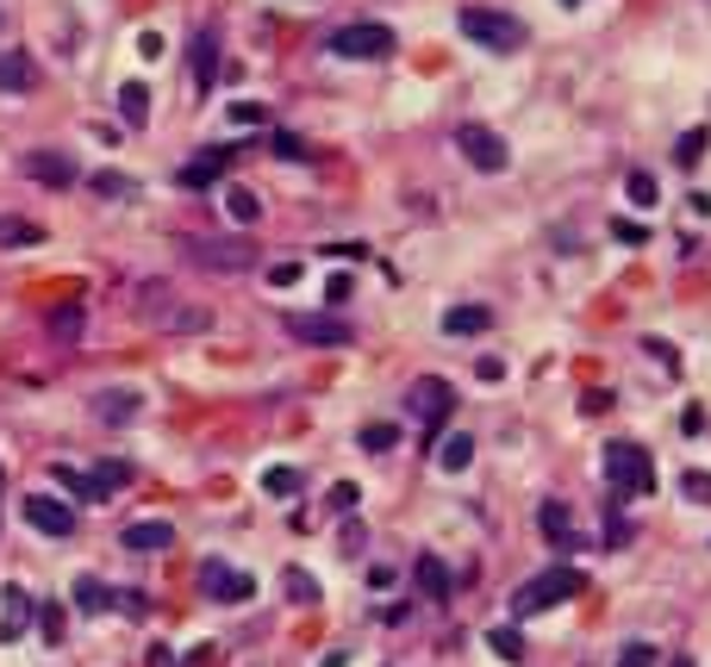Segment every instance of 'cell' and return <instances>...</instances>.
I'll return each instance as SVG.
<instances>
[{
    "label": "cell",
    "mask_w": 711,
    "mask_h": 667,
    "mask_svg": "<svg viewBox=\"0 0 711 667\" xmlns=\"http://www.w3.org/2000/svg\"><path fill=\"white\" fill-rule=\"evenodd\" d=\"M207 662H212V648L200 643V648H193V655H188V662H181V667H207Z\"/></svg>",
    "instance_id": "52"
},
{
    "label": "cell",
    "mask_w": 711,
    "mask_h": 667,
    "mask_svg": "<svg viewBox=\"0 0 711 667\" xmlns=\"http://www.w3.org/2000/svg\"><path fill=\"white\" fill-rule=\"evenodd\" d=\"M475 375L493 387V381H506V363H500V356H481V363H475Z\"/></svg>",
    "instance_id": "47"
},
{
    "label": "cell",
    "mask_w": 711,
    "mask_h": 667,
    "mask_svg": "<svg viewBox=\"0 0 711 667\" xmlns=\"http://www.w3.org/2000/svg\"><path fill=\"white\" fill-rule=\"evenodd\" d=\"M368 449V456H381V449H393L400 443V424H363V437H356Z\"/></svg>",
    "instance_id": "33"
},
{
    "label": "cell",
    "mask_w": 711,
    "mask_h": 667,
    "mask_svg": "<svg viewBox=\"0 0 711 667\" xmlns=\"http://www.w3.org/2000/svg\"><path fill=\"white\" fill-rule=\"evenodd\" d=\"M456 412V387L443 381V375H419V381L406 387V419L424 424V431H443Z\"/></svg>",
    "instance_id": "6"
},
{
    "label": "cell",
    "mask_w": 711,
    "mask_h": 667,
    "mask_svg": "<svg viewBox=\"0 0 711 667\" xmlns=\"http://www.w3.org/2000/svg\"><path fill=\"white\" fill-rule=\"evenodd\" d=\"M225 163H231V151H225V144H219V151H193L188 163L175 169V181H181L188 193H200V188H212V181H219V169H225Z\"/></svg>",
    "instance_id": "17"
},
{
    "label": "cell",
    "mask_w": 711,
    "mask_h": 667,
    "mask_svg": "<svg viewBox=\"0 0 711 667\" xmlns=\"http://www.w3.org/2000/svg\"><path fill=\"white\" fill-rule=\"evenodd\" d=\"M300 487H307V468H293V462H275L269 475H263V493L269 499H293Z\"/></svg>",
    "instance_id": "25"
},
{
    "label": "cell",
    "mask_w": 711,
    "mask_h": 667,
    "mask_svg": "<svg viewBox=\"0 0 711 667\" xmlns=\"http://www.w3.org/2000/svg\"><path fill=\"white\" fill-rule=\"evenodd\" d=\"M51 231L38 219H20V212H0V249H38Z\"/></svg>",
    "instance_id": "21"
},
{
    "label": "cell",
    "mask_w": 711,
    "mask_h": 667,
    "mask_svg": "<svg viewBox=\"0 0 711 667\" xmlns=\"http://www.w3.org/2000/svg\"><path fill=\"white\" fill-rule=\"evenodd\" d=\"M32 88H38L32 51H0V95H32Z\"/></svg>",
    "instance_id": "19"
},
{
    "label": "cell",
    "mask_w": 711,
    "mask_h": 667,
    "mask_svg": "<svg viewBox=\"0 0 711 667\" xmlns=\"http://www.w3.org/2000/svg\"><path fill=\"white\" fill-rule=\"evenodd\" d=\"M356 480H337V487H331V512H356Z\"/></svg>",
    "instance_id": "43"
},
{
    "label": "cell",
    "mask_w": 711,
    "mask_h": 667,
    "mask_svg": "<svg viewBox=\"0 0 711 667\" xmlns=\"http://www.w3.org/2000/svg\"><path fill=\"white\" fill-rule=\"evenodd\" d=\"M0 480H7V475H0Z\"/></svg>",
    "instance_id": "55"
},
{
    "label": "cell",
    "mask_w": 711,
    "mask_h": 667,
    "mask_svg": "<svg viewBox=\"0 0 711 667\" xmlns=\"http://www.w3.org/2000/svg\"><path fill=\"white\" fill-rule=\"evenodd\" d=\"M462 32L487 51H524V38H531L519 13H493V7H462Z\"/></svg>",
    "instance_id": "5"
},
{
    "label": "cell",
    "mask_w": 711,
    "mask_h": 667,
    "mask_svg": "<svg viewBox=\"0 0 711 667\" xmlns=\"http://www.w3.org/2000/svg\"><path fill=\"white\" fill-rule=\"evenodd\" d=\"M169 331H212V312L207 305H181V312L169 319Z\"/></svg>",
    "instance_id": "36"
},
{
    "label": "cell",
    "mask_w": 711,
    "mask_h": 667,
    "mask_svg": "<svg viewBox=\"0 0 711 667\" xmlns=\"http://www.w3.org/2000/svg\"><path fill=\"white\" fill-rule=\"evenodd\" d=\"M537 531H543L549 549H587V536L575 531V512H568L562 499H543V505H537Z\"/></svg>",
    "instance_id": "13"
},
{
    "label": "cell",
    "mask_w": 711,
    "mask_h": 667,
    "mask_svg": "<svg viewBox=\"0 0 711 667\" xmlns=\"http://www.w3.org/2000/svg\"><path fill=\"white\" fill-rule=\"evenodd\" d=\"M288 599H319V580H312V574H300V568H288Z\"/></svg>",
    "instance_id": "40"
},
{
    "label": "cell",
    "mask_w": 711,
    "mask_h": 667,
    "mask_svg": "<svg viewBox=\"0 0 711 667\" xmlns=\"http://www.w3.org/2000/svg\"><path fill=\"white\" fill-rule=\"evenodd\" d=\"M412 580H419V592L431 605H449V587H456V580H449V562H443V555L424 549L419 562H412Z\"/></svg>",
    "instance_id": "18"
},
{
    "label": "cell",
    "mask_w": 711,
    "mask_h": 667,
    "mask_svg": "<svg viewBox=\"0 0 711 667\" xmlns=\"http://www.w3.org/2000/svg\"><path fill=\"white\" fill-rule=\"evenodd\" d=\"M575 592H580V568H543L537 580H524L512 592V618H543V611L568 605Z\"/></svg>",
    "instance_id": "3"
},
{
    "label": "cell",
    "mask_w": 711,
    "mask_h": 667,
    "mask_svg": "<svg viewBox=\"0 0 711 667\" xmlns=\"http://www.w3.org/2000/svg\"><path fill=\"white\" fill-rule=\"evenodd\" d=\"M668 667H692V662H687V655H680V662H668Z\"/></svg>",
    "instance_id": "53"
},
{
    "label": "cell",
    "mask_w": 711,
    "mask_h": 667,
    "mask_svg": "<svg viewBox=\"0 0 711 667\" xmlns=\"http://www.w3.org/2000/svg\"><path fill=\"white\" fill-rule=\"evenodd\" d=\"M612 667H662V648L636 636V643H624V648H618V662H612Z\"/></svg>",
    "instance_id": "32"
},
{
    "label": "cell",
    "mask_w": 711,
    "mask_h": 667,
    "mask_svg": "<svg viewBox=\"0 0 711 667\" xmlns=\"http://www.w3.org/2000/svg\"><path fill=\"white\" fill-rule=\"evenodd\" d=\"M119 113H125V125H144L151 119V88L144 81H125L119 88Z\"/></svg>",
    "instance_id": "28"
},
{
    "label": "cell",
    "mask_w": 711,
    "mask_h": 667,
    "mask_svg": "<svg viewBox=\"0 0 711 667\" xmlns=\"http://www.w3.org/2000/svg\"><path fill=\"white\" fill-rule=\"evenodd\" d=\"M95 193H107V200H132L137 188L125 181V175H107V169H100V175H95Z\"/></svg>",
    "instance_id": "38"
},
{
    "label": "cell",
    "mask_w": 711,
    "mask_h": 667,
    "mask_svg": "<svg viewBox=\"0 0 711 667\" xmlns=\"http://www.w3.org/2000/svg\"><path fill=\"white\" fill-rule=\"evenodd\" d=\"M680 493L699 499V505H711V475H699V468H692V475H680Z\"/></svg>",
    "instance_id": "42"
},
{
    "label": "cell",
    "mask_w": 711,
    "mask_h": 667,
    "mask_svg": "<svg viewBox=\"0 0 711 667\" xmlns=\"http://www.w3.org/2000/svg\"><path fill=\"white\" fill-rule=\"evenodd\" d=\"M487 648H493L500 662H524V630L519 624H493L487 630Z\"/></svg>",
    "instance_id": "27"
},
{
    "label": "cell",
    "mask_w": 711,
    "mask_h": 667,
    "mask_svg": "<svg viewBox=\"0 0 711 667\" xmlns=\"http://www.w3.org/2000/svg\"><path fill=\"white\" fill-rule=\"evenodd\" d=\"M468 462H475V437H468V431H449V437L437 443V468L443 475H462Z\"/></svg>",
    "instance_id": "23"
},
{
    "label": "cell",
    "mask_w": 711,
    "mask_h": 667,
    "mask_svg": "<svg viewBox=\"0 0 711 667\" xmlns=\"http://www.w3.org/2000/svg\"><path fill=\"white\" fill-rule=\"evenodd\" d=\"M32 618H38L32 592H25L20 580H7V587H0V648H7V643H20L25 630H32Z\"/></svg>",
    "instance_id": "11"
},
{
    "label": "cell",
    "mask_w": 711,
    "mask_h": 667,
    "mask_svg": "<svg viewBox=\"0 0 711 667\" xmlns=\"http://www.w3.org/2000/svg\"><path fill=\"white\" fill-rule=\"evenodd\" d=\"M487 324H493V305H481V300L449 305V312H443V337H481Z\"/></svg>",
    "instance_id": "20"
},
{
    "label": "cell",
    "mask_w": 711,
    "mask_h": 667,
    "mask_svg": "<svg viewBox=\"0 0 711 667\" xmlns=\"http://www.w3.org/2000/svg\"><path fill=\"white\" fill-rule=\"evenodd\" d=\"M119 543H125L132 555H163L175 543V524H169V518H137V524L119 531Z\"/></svg>",
    "instance_id": "14"
},
{
    "label": "cell",
    "mask_w": 711,
    "mask_h": 667,
    "mask_svg": "<svg viewBox=\"0 0 711 667\" xmlns=\"http://www.w3.org/2000/svg\"><path fill=\"white\" fill-rule=\"evenodd\" d=\"M144 667H175V655L163 643H151V655H144Z\"/></svg>",
    "instance_id": "50"
},
{
    "label": "cell",
    "mask_w": 711,
    "mask_h": 667,
    "mask_svg": "<svg viewBox=\"0 0 711 667\" xmlns=\"http://www.w3.org/2000/svg\"><path fill=\"white\" fill-rule=\"evenodd\" d=\"M125 480H132V462H100L95 475H88V499H113Z\"/></svg>",
    "instance_id": "24"
},
{
    "label": "cell",
    "mask_w": 711,
    "mask_h": 667,
    "mask_svg": "<svg viewBox=\"0 0 711 667\" xmlns=\"http://www.w3.org/2000/svg\"><path fill=\"white\" fill-rule=\"evenodd\" d=\"M706 405H687V412H680V431H687V437H706Z\"/></svg>",
    "instance_id": "44"
},
{
    "label": "cell",
    "mask_w": 711,
    "mask_h": 667,
    "mask_svg": "<svg viewBox=\"0 0 711 667\" xmlns=\"http://www.w3.org/2000/svg\"><path fill=\"white\" fill-rule=\"evenodd\" d=\"M20 169L38 188H76V156H63V151H25Z\"/></svg>",
    "instance_id": "12"
},
{
    "label": "cell",
    "mask_w": 711,
    "mask_h": 667,
    "mask_svg": "<svg viewBox=\"0 0 711 667\" xmlns=\"http://www.w3.org/2000/svg\"><path fill=\"white\" fill-rule=\"evenodd\" d=\"M44 331H51L57 344H76L81 331H88V312H81L76 300H69V305H51V312H44Z\"/></svg>",
    "instance_id": "22"
},
{
    "label": "cell",
    "mask_w": 711,
    "mask_h": 667,
    "mask_svg": "<svg viewBox=\"0 0 711 667\" xmlns=\"http://www.w3.org/2000/svg\"><path fill=\"white\" fill-rule=\"evenodd\" d=\"M51 480H57V487H69V493H81V499H88V475H81L76 462H51Z\"/></svg>",
    "instance_id": "34"
},
{
    "label": "cell",
    "mask_w": 711,
    "mask_h": 667,
    "mask_svg": "<svg viewBox=\"0 0 711 667\" xmlns=\"http://www.w3.org/2000/svg\"><path fill=\"white\" fill-rule=\"evenodd\" d=\"M269 151L281 156V163H307V156H312V151H307V137H293V132H275Z\"/></svg>",
    "instance_id": "35"
},
{
    "label": "cell",
    "mask_w": 711,
    "mask_h": 667,
    "mask_svg": "<svg viewBox=\"0 0 711 667\" xmlns=\"http://www.w3.org/2000/svg\"><path fill=\"white\" fill-rule=\"evenodd\" d=\"M706 151H711V132H706V125H692V132L674 137V163H680V169H692Z\"/></svg>",
    "instance_id": "29"
},
{
    "label": "cell",
    "mask_w": 711,
    "mask_h": 667,
    "mask_svg": "<svg viewBox=\"0 0 711 667\" xmlns=\"http://www.w3.org/2000/svg\"><path fill=\"white\" fill-rule=\"evenodd\" d=\"M456 151L468 156V169H481V175H506V163H512L506 137L493 125H481V119H462L456 125Z\"/></svg>",
    "instance_id": "7"
},
{
    "label": "cell",
    "mask_w": 711,
    "mask_h": 667,
    "mask_svg": "<svg viewBox=\"0 0 711 667\" xmlns=\"http://www.w3.org/2000/svg\"><path fill=\"white\" fill-rule=\"evenodd\" d=\"M113 611H125V618H144V611H151V599H144V592H119Z\"/></svg>",
    "instance_id": "46"
},
{
    "label": "cell",
    "mask_w": 711,
    "mask_h": 667,
    "mask_svg": "<svg viewBox=\"0 0 711 667\" xmlns=\"http://www.w3.org/2000/svg\"><path fill=\"white\" fill-rule=\"evenodd\" d=\"M300 275H307V268L293 263V256H281V263H269V287H293V281H300Z\"/></svg>",
    "instance_id": "41"
},
{
    "label": "cell",
    "mask_w": 711,
    "mask_h": 667,
    "mask_svg": "<svg viewBox=\"0 0 711 667\" xmlns=\"http://www.w3.org/2000/svg\"><path fill=\"white\" fill-rule=\"evenodd\" d=\"M624 193H631V207H655V200H662V181H655L649 169H631L624 175Z\"/></svg>",
    "instance_id": "31"
},
{
    "label": "cell",
    "mask_w": 711,
    "mask_h": 667,
    "mask_svg": "<svg viewBox=\"0 0 711 667\" xmlns=\"http://www.w3.org/2000/svg\"><path fill=\"white\" fill-rule=\"evenodd\" d=\"M144 412V393L137 387H100L95 393V419L100 424H132Z\"/></svg>",
    "instance_id": "16"
},
{
    "label": "cell",
    "mask_w": 711,
    "mask_h": 667,
    "mask_svg": "<svg viewBox=\"0 0 711 667\" xmlns=\"http://www.w3.org/2000/svg\"><path fill=\"white\" fill-rule=\"evenodd\" d=\"M137 57L156 63V57H163V38H156V32H144V38H137Z\"/></svg>",
    "instance_id": "48"
},
{
    "label": "cell",
    "mask_w": 711,
    "mask_h": 667,
    "mask_svg": "<svg viewBox=\"0 0 711 667\" xmlns=\"http://www.w3.org/2000/svg\"><path fill=\"white\" fill-rule=\"evenodd\" d=\"M225 212L237 225H256V219H263V200H256L251 188H225Z\"/></svg>",
    "instance_id": "30"
},
{
    "label": "cell",
    "mask_w": 711,
    "mask_h": 667,
    "mask_svg": "<svg viewBox=\"0 0 711 667\" xmlns=\"http://www.w3.org/2000/svg\"><path fill=\"white\" fill-rule=\"evenodd\" d=\"M406 618H412V599H400V605L381 611V624H406Z\"/></svg>",
    "instance_id": "49"
},
{
    "label": "cell",
    "mask_w": 711,
    "mask_h": 667,
    "mask_svg": "<svg viewBox=\"0 0 711 667\" xmlns=\"http://www.w3.org/2000/svg\"><path fill=\"white\" fill-rule=\"evenodd\" d=\"M225 119H231V125H269V107H256V100H237Z\"/></svg>",
    "instance_id": "39"
},
{
    "label": "cell",
    "mask_w": 711,
    "mask_h": 667,
    "mask_svg": "<svg viewBox=\"0 0 711 667\" xmlns=\"http://www.w3.org/2000/svg\"><path fill=\"white\" fill-rule=\"evenodd\" d=\"M181 263L207 268V275H244L256 268V237H181Z\"/></svg>",
    "instance_id": "2"
},
{
    "label": "cell",
    "mask_w": 711,
    "mask_h": 667,
    "mask_svg": "<svg viewBox=\"0 0 711 667\" xmlns=\"http://www.w3.org/2000/svg\"><path fill=\"white\" fill-rule=\"evenodd\" d=\"M687 212H692V219H711V193H692Z\"/></svg>",
    "instance_id": "51"
},
{
    "label": "cell",
    "mask_w": 711,
    "mask_h": 667,
    "mask_svg": "<svg viewBox=\"0 0 711 667\" xmlns=\"http://www.w3.org/2000/svg\"><path fill=\"white\" fill-rule=\"evenodd\" d=\"M655 356V363H668V375H680V356H674V344H662V337H649V344H643Z\"/></svg>",
    "instance_id": "45"
},
{
    "label": "cell",
    "mask_w": 711,
    "mask_h": 667,
    "mask_svg": "<svg viewBox=\"0 0 711 667\" xmlns=\"http://www.w3.org/2000/svg\"><path fill=\"white\" fill-rule=\"evenodd\" d=\"M606 480H612V499H643L655 493V462L636 437H612L606 443Z\"/></svg>",
    "instance_id": "1"
},
{
    "label": "cell",
    "mask_w": 711,
    "mask_h": 667,
    "mask_svg": "<svg viewBox=\"0 0 711 667\" xmlns=\"http://www.w3.org/2000/svg\"><path fill=\"white\" fill-rule=\"evenodd\" d=\"M281 331H288L293 344H312V349H344L356 337V324L331 319V312H293V319H281Z\"/></svg>",
    "instance_id": "8"
},
{
    "label": "cell",
    "mask_w": 711,
    "mask_h": 667,
    "mask_svg": "<svg viewBox=\"0 0 711 667\" xmlns=\"http://www.w3.org/2000/svg\"><path fill=\"white\" fill-rule=\"evenodd\" d=\"M38 630H44V643L57 648V643H63V630H69V624H63V605H38Z\"/></svg>",
    "instance_id": "37"
},
{
    "label": "cell",
    "mask_w": 711,
    "mask_h": 667,
    "mask_svg": "<svg viewBox=\"0 0 711 667\" xmlns=\"http://www.w3.org/2000/svg\"><path fill=\"white\" fill-rule=\"evenodd\" d=\"M200 592H207L212 605H244L256 592V574L251 568H231V562H219V555H207L200 562Z\"/></svg>",
    "instance_id": "9"
},
{
    "label": "cell",
    "mask_w": 711,
    "mask_h": 667,
    "mask_svg": "<svg viewBox=\"0 0 711 667\" xmlns=\"http://www.w3.org/2000/svg\"><path fill=\"white\" fill-rule=\"evenodd\" d=\"M568 7H575V0H568Z\"/></svg>",
    "instance_id": "54"
},
{
    "label": "cell",
    "mask_w": 711,
    "mask_h": 667,
    "mask_svg": "<svg viewBox=\"0 0 711 667\" xmlns=\"http://www.w3.org/2000/svg\"><path fill=\"white\" fill-rule=\"evenodd\" d=\"M76 605H81V611H113L119 592L107 587V580H95V574H81V580H76Z\"/></svg>",
    "instance_id": "26"
},
{
    "label": "cell",
    "mask_w": 711,
    "mask_h": 667,
    "mask_svg": "<svg viewBox=\"0 0 711 667\" xmlns=\"http://www.w3.org/2000/svg\"><path fill=\"white\" fill-rule=\"evenodd\" d=\"M20 512H25V524H32L38 536H69V531H76V505L57 499V493H25Z\"/></svg>",
    "instance_id": "10"
},
{
    "label": "cell",
    "mask_w": 711,
    "mask_h": 667,
    "mask_svg": "<svg viewBox=\"0 0 711 667\" xmlns=\"http://www.w3.org/2000/svg\"><path fill=\"white\" fill-rule=\"evenodd\" d=\"M393 25H381V20H349V25H337L331 32V57H349V63H381V57H393Z\"/></svg>",
    "instance_id": "4"
},
{
    "label": "cell",
    "mask_w": 711,
    "mask_h": 667,
    "mask_svg": "<svg viewBox=\"0 0 711 667\" xmlns=\"http://www.w3.org/2000/svg\"><path fill=\"white\" fill-rule=\"evenodd\" d=\"M188 69H193V95H212V81L225 76V69H219V32H212V25L188 44Z\"/></svg>",
    "instance_id": "15"
}]
</instances>
